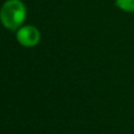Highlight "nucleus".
Wrapping results in <instances>:
<instances>
[{"mask_svg": "<svg viewBox=\"0 0 134 134\" xmlns=\"http://www.w3.org/2000/svg\"><path fill=\"white\" fill-rule=\"evenodd\" d=\"M16 40L24 47H34L40 41V32L33 25H23L16 31Z\"/></svg>", "mask_w": 134, "mask_h": 134, "instance_id": "nucleus-2", "label": "nucleus"}, {"mask_svg": "<svg viewBox=\"0 0 134 134\" xmlns=\"http://www.w3.org/2000/svg\"><path fill=\"white\" fill-rule=\"evenodd\" d=\"M27 15L26 6L21 0H6L0 8V23L6 30L18 31Z\"/></svg>", "mask_w": 134, "mask_h": 134, "instance_id": "nucleus-1", "label": "nucleus"}, {"mask_svg": "<svg viewBox=\"0 0 134 134\" xmlns=\"http://www.w3.org/2000/svg\"><path fill=\"white\" fill-rule=\"evenodd\" d=\"M115 6L125 13H134V0H115Z\"/></svg>", "mask_w": 134, "mask_h": 134, "instance_id": "nucleus-3", "label": "nucleus"}]
</instances>
